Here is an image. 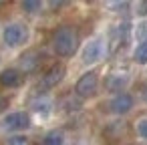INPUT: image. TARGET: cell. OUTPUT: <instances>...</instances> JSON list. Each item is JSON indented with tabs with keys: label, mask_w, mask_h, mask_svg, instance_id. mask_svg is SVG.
<instances>
[{
	"label": "cell",
	"mask_w": 147,
	"mask_h": 145,
	"mask_svg": "<svg viewBox=\"0 0 147 145\" xmlns=\"http://www.w3.org/2000/svg\"><path fill=\"white\" fill-rule=\"evenodd\" d=\"M53 49L59 57H73L79 49V32L77 28L65 24L59 26L53 34Z\"/></svg>",
	"instance_id": "1"
},
{
	"label": "cell",
	"mask_w": 147,
	"mask_h": 145,
	"mask_svg": "<svg viewBox=\"0 0 147 145\" xmlns=\"http://www.w3.org/2000/svg\"><path fill=\"white\" fill-rule=\"evenodd\" d=\"M97 87H99V77H97L95 71H89V73H85V75L77 81L75 93H77L81 99H91V97L97 95Z\"/></svg>",
	"instance_id": "2"
},
{
	"label": "cell",
	"mask_w": 147,
	"mask_h": 145,
	"mask_svg": "<svg viewBox=\"0 0 147 145\" xmlns=\"http://www.w3.org/2000/svg\"><path fill=\"white\" fill-rule=\"evenodd\" d=\"M2 36H4V42L14 49V47H20V45H24L28 40V28L22 22H12V24H8L4 28Z\"/></svg>",
	"instance_id": "3"
},
{
	"label": "cell",
	"mask_w": 147,
	"mask_h": 145,
	"mask_svg": "<svg viewBox=\"0 0 147 145\" xmlns=\"http://www.w3.org/2000/svg\"><path fill=\"white\" fill-rule=\"evenodd\" d=\"M129 79H131V75H129L127 69H115V71H111V73L105 77V89L111 91V93L121 91V89L127 87Z\"/></svg>",
	"instance_id": "4"
},
{
	"label": "cell",
	"mask_w": 147,
	"mask_h": 145,
	"mask_svg": "<svg viewBox=\"0 0 147 145\" xmlns=\"http://www.w3.org/2000/svg\"><path fill=\"white\" fill-rule=\"evenodd\" d=\"M127 131H129V125L125 121H111L103 129V141L109 143V145L111 143H117V141H121L127 135Z\"/></svg>",
	"instance_id": "5"
},
{
	"label": "cell",
	"mask_w": 147,
	"mask_h": 145,
	"mask_svg": "<svg viewBox=\"0 0 147 145\" xmlns=\"http://www.w3.org/2000/svg\"><path fill=\"white\" fill-rule=\"evenodd\" d=\"M103 53H105V47H103V40L101 38H93L87 42V47L83 49V63L85 65H95L103 59Z\"/></svg>",
	"instance_id": "6"
},
{
	"label": "cell",
	"mask_w": 147,
	"mask_h": 145,
	"mask_svg": "<svg viewBox=\"0 0 147 145\" xmlns=\"http://www.w3.org/2000/svg\"><path fill=\"white\" fill-rule=\"evenodd\" d=\"M65 67L61 65V63H57V65H51V69L42 75V81H40V87L42 89H53V87H57L63 79H65Z\"/></svg>",
	"instance_id": "7"
},
{
	"label": "cell",
	"mask_w": 147,
	"mask_h": 145,
	"mask_svg": "<svg viewBox=\"0 0 147 145\" xmlns=\"http://www.w3.org/2000/svg\"><path fill=\"white\" fill-rule=\"evenodd\" d=\"M4 127L10 129V131H24V129L30 127V117H28V113H24V111L10 113V115L4 119Z\"/></svg>",
	"instance_id": "8"
},
{
	"label": "cell",
	"mask_w": 147,
	"mask_h": 145,
	"mask_svg": "<svg viewBox=\"0 0 147 145\" xmlns=\"http://www.w3.org/2000/svg\"><path fill=\"white\" fill-rule=\"evenodd\" d=\"M131 109H133V97L127 95V93H121V95H117L115 99L109 101V111L115 113V115H125Z\"/></svg>",
	"instance_id": "9"
},
{
	"label": "cell",
	"mask_w": 147,
	"mask_h": 145,
	"mask_svg": "<svg viewBox=\"0 0 147 145\" xmlns=\"http://www.w3.org/2000/svg\"><path fill=\"white\" fill-rule=\"evenodd\" d=\"M40 61H42V55L38 51H26L20 57V73H34L40 67Z\"/></svg>",
	"instance_id": "10"
},
{
	"label": "cell",
	"mask_w": 147,
	"mask_h": 145,
	"mask_svg": "<svg viewBox=\"0 0 147 145\" xmlns=\"http://www.w3.org/2000/svg\"><path fill=\"white\" fill-rule=\"evenodd\" d=\"M24 81V75L18 71V69H4L0 73V85L6 87V89H14V87H20Z\"/></svg>",
	"instance_id": "11"
},
{
	"label": "cell",
	"mask_w": 147,
	"mask_h": 145,
	"mask_svg": "<svg viewBox=\"0 0 147 145\" xmlns=\"http://www.w3.org/2000/svg\"><path fill=\"white\" fill-rule=\"evenodd\" d=\"M131 4V0H103V6L111 12H123Z\"/></svg>",
	"instance_id": "12"
},
{
	"label": "cell",
	"mask_w": 147,
	"mask_h": 145,
	"mask_svg": "<svg viewBox=\"0 0 147 145\" xmlns=\"http://www.w3.org/2000/svg\"><path fill=\"white\" fill-rule=\"evenodd\" d=\"M63 143H65L63 131H51V133H47L45 139H42V145H63Z\"/></svg>",
	"instance_id": "13"
},
{
	"label": "cell",
	"mask_w": 147,
	"mask_h": 145,
	"mask_svg": "<svg viewBox=\"0 0 147 145\" xmlns=\"http://www.w3.org/2000/svg\"><path fill=\"white\" fill-rule=\"evenodd\" d=\"M133 59L137 65H147V42H139L135 53H133Z\"/></svg>",
	"instance_id": "14"
},
{
	"label": "cell",
	"mask_w": 147,
	"mask_h": 145,
	"mask_svg": "<svg viewBox=\"0 0 147 145\" xmlns=\"http://www.w3.org/2000/svg\"><path fill=\"white\" fill-rule=\"evenodd\" d=\"M22 8H24L26 12L34 14V12L40 10V0H22Z\"/></svg>",
	"instance_id": "15"
},
{
	"label": "cell",
	"mask_w": 147,
	"mask_h": 145,
	"mask_svg": "<svg viewBox=\"0 0 147 145\" xmlns=\"http://www.w3.org/2000/svg\"><path fill=\"white\" fill-rule=\"evenodd\" d=\"M135 36L141 40V42H147V20H141L135 28Z\"/></svg>",
	"instance_id": "16"
},
{
	"label": "cell",
	"mask_w": 147,
	"mask_h": 145,
	"mask_svg": "<svg viewBox=\"0 0 147 145\" xmlns=\"http://www.w3.org/2000/svg\"><path fill=\"white\" fill-rule=\"evenodd\" d=\"M6 145H30V141H28V137H24V135H14V137L8 139Z\"/></svg>",
	"instance_id": "17"
},
{
	"label": "cell",
	"mask_w": 147,
	"mask_h": 145,
	"mask_svg": "<svg viewBox=\"0 0 147 145\" xmlns=\"http://www.w3.org/2000/svg\"><path fill=\"white\" fill-rule=\"evenodd\" d=\"M137 133H139L143 139H147V119H141V121L137 123Z\"/></svg>",
	"instance_id": "18"
},
{
	"label": "cell",
	"mask_w": 147,
	"mask_h": 145,
	"mask_svg": "<svg viewBox=\"0 0 147 145\" xmlns=\"http://www.w3.org/2000/svg\"><path fill=\"white\" fill-rule=\"evenodd\" d=\"M69 2V0H49V6L53 8V10H59L61 6H65Z\"/></svg>",
	"instance_id": "19"
},
{
	"label": "cell",
	"mask_w": 147,
	"mask_h": 145,
	"mask_svg": "<svg viewBox=\"0 0 147 145\" xmlns=\"http://www.w3.org/2000/svg\"><path fill=\"white\" fill-rule=\"evenodd\" d=\"M8 105H10V99H8V97H4V95H0V113L6 111V109H8Z\"/></svg>",
	"instance_id": "20"
},
{
	"label": "cell",
	"mask_w": 147,
	"mask_h": 145,
	"mask_svg": "<svg viewBox=\"0 0 147 145\" xmlns=\"http://www.w3.org/2000/svg\"><path fill=\"white\" fill-rule=\"evenodd\" d=\"M47 107H49V101H42V103L36 101V103H34V109H36V111H47Z\"/></svg>",
	"instance_id": "21"
},
{
	"label": "cell",
	"mask_w": 147,
	"mask_h": 145,
	"mask_svg": "<svg viewBox=\"0 0 147 145\" xmlns=\"http://www.w3.org/2000/svg\"><path fill=\"white\" fill-rule=\"evenodd\" d=\"M141 12H143V14H147V0H145V4L141 6Z\"/></svg>",
	"instance_id": "22"
},
{
	"label": "cell",
	"mask_w": 147,
	"mask_h": 145,
	"mask_svg": "<svg viewBox=\"0 0 147 145\" xmlns=\"http://www.w3.org/2000/svg\"><path fill=\"white\" fill-rule=\"evenodd\" d=\"M8 2H10V0H0V8H2V6H6Z\"/></svg>",
	"instance_id": "23"
},
{
	"label": "cell",
	"mask_w": 147,
	"mask_h": 145,
	"mask_svg": "<svg viewBox=\"0 0 147 145\" xmlns=\"http://www.w3.org/2000/svg\"><path fill=\"white\" fill-rule=\"evenodd\" d=\"M143 99H145V103H147V87H145V91H143Z\"/></svg>",
	"instance_id": "24"
},
{
	"label": "cell",
	"mask_w": 147,
	"mask_h": 145,
	"mask_svg": "<svg viewBox=\"0 0 147 145\" xmlns=\"http://www.w3.org/2000/svg\"><path fill=\"white\" fill-rule=\"evenodd\" d=\"M127 145H137V143H127Z\"/></svg>",
	"instance_id": "25"
}]
</instances>
